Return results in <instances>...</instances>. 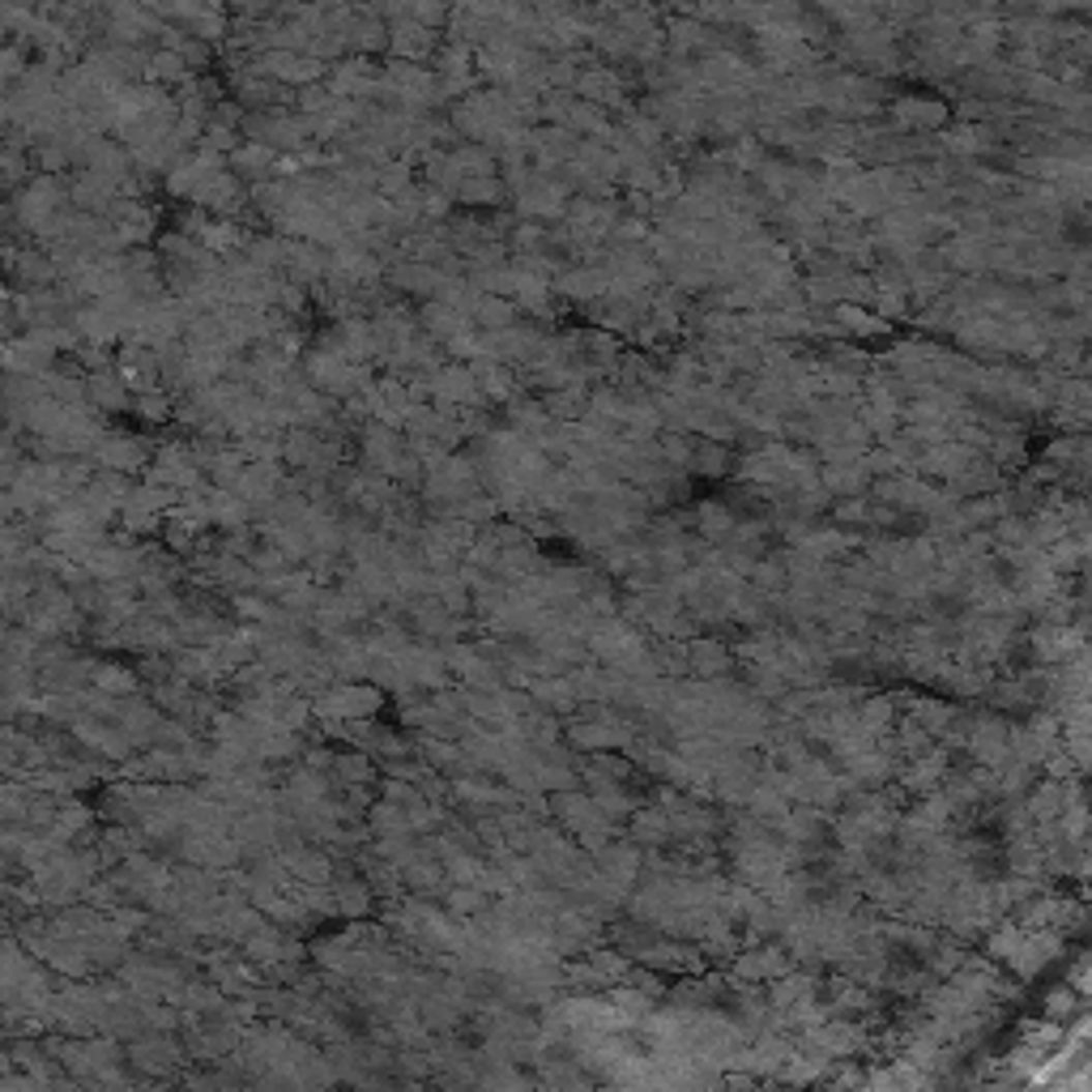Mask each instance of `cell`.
Here are the masks:
<instances>
[{"label":"cell","instance_id":"15","mask_svg":"<svg viewBox=\"0 0 1092 1092\" xmlns=\"http://www.w3.org/2000/svg\"><path fill=\"white\" fill-rule=\"evenodd\" d=\"M653 5L661 9V18H675V13H691L696 0H653Z\"/></svg>","mask_w":1092,"mask_h":1092},{"label":"cell","instance_id":"2","mask_svg":"<svg viewBox=\"0 0 1092 1092\" xmlns=\"http://www.w3.org/2000/svg\"><path fill=\"white\" fill-rule=\"evenodd\" d=\"M572 94L585 98V102H597V108L611 112V116H619V112L631 108V90L623 86L619 68L607 64V60H589L581 73H577V82H572Z\"/></svg>","mask_w":1092,"mask_h":1092},{"label":"cell","instance_id":"7","mask_svg":"<svg viewBox=\"0 0 1092 1092\" xmlns=\"http://www.w3.org/2000/svg\"><path fill=\"white\" fill-rule=\"evenodd\" d=\"M504 180L500 175H466L462 184H456V197H462L466 205H500L504 201Z\"/></svg>","mask_w":1092,"mask_h":1092},{"label":"cell","instance_id":"1","mask_svg":"<svg viewBox=\"0 0 1092 1092\" xmlns=\"http://www.w3.org/2000/svg\"><path fill=\"white\" fill-rule=\"evenodd\" d=\"M884 112L896 132H939L952 124V102L939 94H896L884 102Z\"/></svg>","mask_w":1092,"mask_h":1092},{"label":"cell","instance_id":"5","mask_svg":"<svg viewBox=\"0 0 1092 1092\" xmlns=\"http://www.w3.org/2000/svg\"><path fill=\"white\" fill-rule=\"evenodd\" d=\"M470 321H478L486 333H496V329H508V325L521 321V307L508 295H482L478 291V299L470 307Z\"/></svg>","mask_w":1092,"mask_h":1092},{"label":"cell","instance_id":"9","mask_svg":"<svg viewBox=\"0 0 1092 1092\" xmlns=\"http://www.w3.org/2000/svg\"><path fill=\"white\" fill-rule=\"evenodd\" d=\"M696 512H700V517H696L700 534H704V538H717V542H721V538L734 530V521H738L730 504H700Z\"/></svg>","mask_w":1092,"mask_h":1092},{"label":"cell","instance_id":"11","mask_svg":"<svg viewBox=\"0 0 1092 1092\" xmlns=\"http://www.w3.org/2000/svg\"><path fill=\"white\" fill-rule=\"evenodd\" d=\"M657 448H661V462H666V466L687 470V462H691V448H696V436H683V432H666V436L657 440Z\"/></svg>","mask_w":1092,"mask_h":1092},{"label":"cell","instance_id":"14","mask_svg":"<svg viewBox=\"0 0 1092 1092\" xmlns=\"http://www.w3.org/2000/svg\"><path fill=\"white\" fill-rule=\"evenodd\" d=\"M961 965H965V956H961V947H952V943H943V947L931 952V969L935 973H956Z\"/></svg>","mask_w":1092,"mask_h":1092},{"label":"cell","instance_id":"8","mask_svg":"<svg viewBox=\"0 0 1092 1092\" xmlns=\"http://www.w3.org/2000/svg\"><path fill=\"white\" fill-rule=\"evenodd\" d=\"M687 661H691V671H700L704 679H713V675H721L730 666V653L721 645H713V641H696V645H687Z\"/></svg>","mask_w":1092,"mask_h":1092},{"label":"cell","instance_id":"3","mask_svg":"<svg viewBox=\"0 0 1092 1092\" xmlns=\"http://www.w3.org/2000/svg\"><path fill=\"white\" fill-rule=\"evenodd\" d=\"M389 48H393V56H397V60H410V64H418L422 56H432V52H436V30L418 26L414 18H397V22H393V30H389Z\"/></svg>","mask_w":1092,"mask_h":1092},{"label":"cell","instance_id":"4","mask_svg":"<svg viewBox=\"0 0 1092 1092\" xmlns=\"http://www.w3.org/2000/svg\"><path fill=\"white\" fill-rule=\"evenodd\" d=\"M820 482H824V491H828L832 500H845V496H866L875 478L866 474L862 456H858V462H832V466H824L820 470Z\"/></svg>","mask_w":1092,"mask_h":1092},{"label":"cell","instance_id":"12","mask_svg":"<svg viewBox=\"0 0 1092 1092\" xmlns=\"http://www.w3.org/2000/svg\"><path fill=\"white\" fill-rule=\"evenodd\" d=\"M760 9L768 26H798V18L806 13V0H764Z\"/></svg>","mask_w":1092,"mask_h":1092},{"label":"cell","instance_id":"10","mask_svg":"<svg viewBox=\"0 0 1092 1092\" xmlns=\"http://www.w3.org/2000/svg\"><path fill=\"white\" fill-rule=\"evenodd\" d=\"M631 836H637L641 845H645V840H649V845L666 840V836H671V811H666V806H649V811H641L637 824H631Z\"/></svg>","mask_w":1092,"mask_h":1092},{"label":"cell","instance_id":"6","mask_svg":"<svg viewBox=\"0 0 1092 1092\" xmlns=\"http://www.w3.org/2000/svg\"><path fill=\"white\" fill-rule=\"evenodd\" d=\"M687 470H696V474H704V478H726V474L734 470V452H730V444H721V440H696Z\"/></svg>","mask_w":1092,"mask_h":1092},{"label":"cell","instance_id":"13","mask_svg":"<svg viewBox=\"0 0 1092 1092\" xmlns=\"http://www.w3.org/2000/svg\"><path fill=\"white\" fill-rule=\"evenodd\" d=\"M691 18H700L704 26H726L734 22V0H696Z\"/></svg>","mask_w":1092,"mask_h":1092}]
</instances>
